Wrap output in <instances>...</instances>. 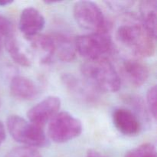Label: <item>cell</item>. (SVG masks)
Instances as JSON below:
<instances>
[{
  "label": "cell",
  "mask_w": 157,
  "mask_h": 157,
  "mask_svg": "<svg viewBox=\"0 0 157 157\" xmlns=\"http://www.w3.org/2000/svg\"><path fill=\"white\" fill-rule=\"evenodd\" d=\"M117 41L125 48L138 57H150L155 53V39L140 20L127 15L117 28Z\"/></svg>",
  "instance_id": "cell-1"
},
{
  "label": "cell",
  "mask_w": 157,
  "mask_h": 157,
  "mask_svg": "<svg viewBox=\"0 0 157 157\" xmlns=\"http://www.w3.org/2000/svg\"><path fill=\"white\" fill-rule=\"evenodd\" d=\"M87 83L104 92L114 93L121 88V78L107 58L86 61L81 66Z\"/></svg>",
  "instance_id": "cell-2"
},
{
  "label": "cell",
  "mask_w": 157,
  "mask_h": 157,
  "mask_svg": "<svg viewBox=\"0 0 157 157\" xmlns=\"http://www.w3.org/2000/svg\"><path fill=\"white\" fill-rule=\"evenodd\" d=\"M8 130L12 137L25 147H44L48 140L42 128L34 125L18 115H10L6 121Z\"/></svg>",
  "instance_id": "cell-3"
},
{
  "label": "cell",
  "mask_w": 157,
  "mask_h": 157,
  "mask_svg": "<svg viewBox=\"0 0 157 157\" xmlns=\"http://www.w3.org/2000/svg\"><path fill=\"white\" fill-rule=\"evenodd\" d=\"M76 51L86 61L107 58L113 51V42L107 32H92L75 38Z\"/></svg>",
  "instance_id": "cell-4"
},
{
  "label": "cell",
  "mask_w": 157,
  "mask_h": 157,
  "mask_svg": "<svg viewBox=\"0 0 157 157\" xmlns=\"http://www.w3.org/2000/svg\"><path fill=\"white\" fill-rule=\"evenodd\" d=\"M81 121L68 112L58 113L49 122L48 136L56 144H64L78 137L82 133Z\"/></svg>",
  "instance_id": "cell-5"
},
{
  "label": "cell",
  "mask_w": 157,
  "mask_h": 157,
  "mask_svg": "<svg viewBox=\"0 0 157 157\" xmlns=\"http://www.w3.org/2000/svg\"><path fill=\"white\" fill-rule=\"evenodd\" d=\"M73 13L76 22L83 29L93 32H107V20L101 8L90 1L77 2Z\"/></svg>",
  "instance_id": "cell-6"
},
{
  "label": "cell",
  "mask_w": 157,
  "mask_h": 157,
  "mask_svg": "<svg viewBox=\"0 0 157 157\" xmlns=\"http://www.w3.org/2000/svg\"><path fill=\"white\" fill-rule=\"evenodd\" d=\"M61 104V100L58 97L49 96L45 98L28 111L27 117L29 122L42 128L59 113Z\"/></svg>",
  "instance_id": "cell-7"
},
{
  "label": "cell",
  "mask_w": 157,
  "mask_h": 157,
  "mask_svg": "<svg viewBox=\"0 0 157 157\" xmlns=\"http://www.w3.org/2000/svg\"><path fill=\"white\" fill-rule=\"evenodd\" d=\"M45 19L39 10L34 7H28L21 12L18 27L26 38L38 35L44 29Z\"/></svg>",
  "instance_id": "cell-8"
},
{
  "label": "cell",
  "mask_w": 157,
  "mask_h": 157,
  "mask_svg": "<svg viewBox=\"0 0 157 157\" xmlns=\"http://www.w3.org/2000/svg\"><path fill=\"white\" fill-rule=\"evenodd\" d=\"M115 127L126 136H135L140 131L141 124L134 112L126 108H118L113 113Z\"/></svg>",
  "instance_id": "cell-9"
},
{
  "label": "cell",
  "mask_w": 157,
  "mask_h": 157,
  "mask_svg": "<svg viewBox=\"0 0 157 157\" xmlns=\"http://www.w3.org/2000/svg\"><path fill=\"white\" fill-rule=\"evenodd\" d=\"M121 72L124 78L134 87L142 86L150 76L148 67L136 59L124 60L121 65Z\"/></svg>",
  "instance_id": "cell-10"
},
{
  "label": "cell",
  "mask_w": 157,
  "mask_h": 157,
  "mask_svg": "<svg viewBox=\"0 0 157 157\" xmlns=\"http://www.w3.org/2000/svg\"><path fill=\"white\" fill-rule=\"evenodd\" d=\"M10 92L16 99L31 101L38 94V88L29 78L15 75L11 79Z\"/></svg>",
  "instance_id": "cell-11"
},
{
  "label": "cell",
  "mask_w": 157,
  "mask_h": 157,
  "mask_svg": "<svg viewBox=\"0 0 157 157\" xmlns=\"http://www.w3.org/2000/svg\"><path fill=\"white\" fill-rule=\"evenodd\" d=\"M63 84L76 97L84 101L92 102L97 99V94L90 87V84L71 74H64L61 78Z\"/></svg>",
  "instance_id": "cell-12"
},
{
  "label": "cell",
  "mask_w": 157,
  "mask_h": 157,
  "mask_svg": "<svg viewBox=\"0 0 157 157\" xmlns=\"http://www.w3.org/2000/svg\"><path fill=\"white\" fill-rule=\"evenodd\" d=\"M40 61L47 64L55 55V46L52 38L44 35H38L27 38Z\"/></svg>",
  "instance_id": "cell-13"
},
{
  "label": "cell",
  "mask_w": 157,
  "mask_h": 157,
  "mask_svg": "<svg viewBox=\"0 0 157 157\" xmlns=\"http://www.w3.org/2000/svg\"><path fill=\"white\" fill-rule=\"evenodd\" d=\"M55 46V54L64 62H70L75 58L77 55L75 39L72 40L68 35L57 34L52 37Z\"/></svg>",
  "instance_id": "cell-14"
},
{
  "label": "cell",
  "mask_w": 157,
  "mask_h": 157,
  "mask_svg": "<svg viewBox=\"0 0 157 157\" xmlns=\"http://www.w3.org/2000/svg\"><path fill=\"white\" fill-rule=\"evenodd\" d=\"M141 22L154 39L156 38L157 2L156 0H144L140 2Z\"/></svg>",
  "instance_id": "cell-15"
},
{
  "label": "cell",
  "mask_w": 157,
  "mask_h": 157,
  "mask_svg": "<svg viewBox=\"0 0 157 157\" xmlns=\"http://www.w3.org/2000/svg\"><path fill=\"white\" fill-rule=\"evenodd\" d=\"M5 44L7 52L15 63L23 67H29L32 64V61L27 54L24 52L18 41L15 39V35L9 37L5 41Z\"/></svg>",
  "instance_id": "cell-16"
},
{
  "label": "cell",
  "mask_w": 157,
  "mask_h": 157,
  "mask_svg": "<svg viewBox=\"0 0 157 157\" xmlns=\"http://www.w3.org/2000/svg\"><path fill=\"white\" fill-rule=\"evenodd\" d=\"M124 157H156V148L151 144H144L130 150Z\"/></svg>",
  "instance_id": "cell-17"
},
{
  "label": "cell",
  "mask_w": 157,
  "mask_h": 157,
  "mask_svg": "<svg viewBox=\"0 0 157 157\" xmlns=\"http://www.w3.org/2000/svg\"><path fill=\"white\" fill-rule=\"evenodd\" d=\"M6 157H41V156L35 148L21 147L11 150Z\"/></svg>",
  "instance_id": "cell-18"
},
{
  "label": "cell",
  "mask_w": 157,
  "mask_h": 157,
  "mask_svg": "<svg viewBox=\"0 0 157 157\" xmlns=\"http://www.w3.org/2000/svg\"><path fill=\"white\" fill-rule=\"evenodd\" d=\"M12 35H14L13 25L7 17L0 13V39L5 41Z\"/></svg>",
  "instance_id": "cell-19"
},
{
  "label": "cell",
  "mask_w": 157,
  "mask_h": 157,
  "mask_svg": "<svg viewBox=\"0 0 157 157\" xmlns=\"http://www.w3.org/2000/svg\"><path fill=\"white\" fill-rule=\"evenodd\" d=\"M156 98H157V89L156 86L150 87L147 91V107L150 110V113L154 119H156Z\"/></svg>",
  "instance_id": "cell-20"
},
{
  "label": "cell",
  "mask_w": 157,
  "mask_h": 157,
  "mask_svg": "<svg viewBox=\"0 0 157 157\" xmlns=\"http://www.w3.org/2000/svg\"><path fill=\"white\" fill-rule=\"evenodd\" d=\"M107 3L111 9L117 11L125 10V9H127V8L131 7L132 5H133V2L130 1H113L107 2Z\"/></svg>",
  "instance_id": "cell-21"
},
{
  "label": "cell",
  "mask_w": 157,
  "mask_h": 157,
  "mask_svg": "<svg viewBox=\"0 0 157 157\" xmlns=\"http://www.w3.org/2000/svg\"><path fill=\"white\" fill-rule=\"evenodd\" d=\"M6 139V129H5L4 124L0 121V147Z\"/></svg>",
  "instance_id": "cell-22"
},
{
  "label": "cell",
  "mask_w": 157,
  "mask_h": 157,
  "mask_svg": "<svg viewBox=\"0 0 157 157\" xmlns=\"http://www.w3.org/2000/svg\"><path fill=\"white\" fill-rule=\"evenodd\" d=\"M86 157H107L104 155H103L102 153H99V152L96 151V150H89L88 153H87V156Z\"/></svg>",
  "instance_id": "cell-23"
},
{
  "label": "cell",
  "mask_w": 157,
  "mask_h": 157,
  "mask_svg": "<svg viewBox=\"0 0 157 157\" xmlns=\"http://www.w3.org/2000/svg\"><path fill=\"white\" fill-rule=\"evenodd\" d=\"M12 2L13 1L12 0H0V6H7Z\"/></svg>",
  "instance_id": "cell-24"
},
{
  "label": "cell",
  "mask_w": 157,
  "mask_h": 157,
  "mask_svg": "<svg viewBox=\"0 0 157 157\" xmlns=\"http://www.w3.org/2000/svg\"><path fill=\"white\" fill-rule=\"evenodd\" d=\"M1 104H2V101H1V96H0V107H1Z\"/></svg>",
  "instance_id": "cell-25"
},
{
  "label": "cell",
  "mask_w": 157,
  "mask_h": 157,
  "mask_svg": "<svg viewBox=\"0 0 157 157\" xmlns=\"http://www.w3.org/2000/svg\"><path fill=\"white\" fill-rule=\"evenodd\" d=\"M2 40H1V39H0V44H1V43H2Z\"/></svg>",
  "instance_id": "cell-26"
}]
</instances>
